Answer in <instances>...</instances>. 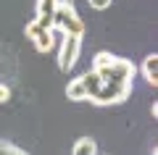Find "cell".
Segmentation results:
<instances>
[{
    "label": "cell",
    "instance_id": "cell-11",
    "mask_svg": "<svg viewBox=\"0 0 158 155\" xmlns=\"http://www.w3.org/2000/svg\"><path fill=\"white\" fill-rule=\"evenodd\" d=\"M150 155H158V150H156V145H153V147H150Z\"/></svg>",
    "mask_w": 158,
    "mask_h": 155
},
{
    "label": "cell",
    "instance_id": "cell-3",
    "mask_svg": "<svg viewBox=\"0 0 158 155\" xmlns=\"http://www.w3.org/2000/svg\"><path fill=\"white\" fill-rule=\"evenodd\" d=\"M24 34H27V39L34 45L37 53H50V50L56 47V32H53V27L37 21V18H32V21L24 27Z\"/></svg>",
    "mask_w": 158,
    "mask_h": 155
},
{
    "label": "cell",
    "instance_id": "cell-7",
    "mask_svg": "<svg viewBox=\"0 0 158 155\" xmlns=\"http://www.w3.org/2000/svg\"><path fill=\"white\" fill-rule=\"evenodd\" d=\"M71 155H100L98 153V142L92 137H79L71 145Z\"/></svg>",
    "mask_w": 158,
    "mask_h": 155
},
{
    "label": "cell",
    "instance_id": "cell-6",
    "mask_svg": "<svg viewBox=\"0 0 158 155\" xmlns=\"http://www.w3.org/2000/svg\"><path fill=\"white\" fill-rule=\"evenodd\" d=\"M58 3H61V0H34V18L50 27V18H53V13H56Z\"/></svg>",
    "mask_w": 158,
    "mask_h": 155
},
{
    "label": "cell",
    "instance_id": "cell-2",
    "mask_svg": "<svg viewBox=\"0 0 158 155\" xmlns=\"http://www.w3.org/2000/svg\"><path fill=\"white\" fill-rule=\"evenodd\" d=\"M50 27L53 32H61V34H71V37H85V21L79 16V11L74 8L71 0H61L50 18Z\"/></svg>",
    "mask_w": 158,
    "mask_h": 155
},
{
    "label": "cell",
    "instance_id": "cell-10",
    "mask_svg": "<svg viewBox=\"0 0 158 155\" xmlns=\"http://www.w3.org/2000/svg\"><path fill=\"white\" fill-rule=\"evenodd\" d=\"M8 100H11V87L0 82V105H3V103H8Z\"/></svg>",
    "mask_w": 158,
    "mask_h": 155
},
{
    "label": "cell",
    "instance_id": "cell-9",
    "mask_svg": "<svg viewBox=\"0 0 158 155\" xmlns=\"http://www.w3.org/2000/svg\"><path fill=\"white\" fill-rule=\"evenodd\" d=\"M113 0H87V6L92 8V11H106V8H111Z\"/></svg>",
    "mask_w": 158,
    "mask_h": 155
},
{
    "label": "cell",
    "instance_id": "cell-4",
    "mask_svg": "<svg viewBox=\"0 0 158 155\" xmlns=\"http://www.w3.org/2000/svg\"><path fill=\"white\" fill-rule=\"evenodd\" d=\"M82 55V37H71V34H61V45H58V68L61 71H74Z\"/></svg>",
    "mask_w": 158,
    "mask_h": 155
},
{
    "label": "cell",
    "instance_id": "cell-5",
    "mask_svg": "<svg viewBox=\"0 0 158 155\" xmlns=\"http://www.w3.org/2000/svg\"><path fill=\"white\" fill-rule=\"evenodd\" d=\"M158 55L156 53H148L145 58H142V63H140V68H137V74H142L145 76V82L150 84V87H156L158 84Z\"/></svg>",
    "mask_w": 158,
    "mask_h": 155
},
{
    "label": "cell",
    "instance_id": "cell-1",
    "mask_svg": "<svg viewBox=\"0 0 158 155\" xmlns=\"http://www.w3.org/2000/svg\"><path fill=\"white\" fill-rule=\"evenodd\" d=\"M135 76L137 66L129 58L113 55L108 50H98L90 71L79 74L66 84V97L71 103H92L98 108L121 105L132 95Z\"/></svg>",
    "mask_w": 158,
    "mask_h": 155
},
{
    "label": "cell",
    "instance_id": "cell-8",
    "mask_svg": "<svg viewBox=\"0 0 158 155\" xmlns=\"http://www.w3.org/2000/svg\"><path fill=\"white\" fill-rule=\"evenodd\" d=\"M0 155H29L24 147H19V145L8 142V139H0Z\"/></svg>",
    "mask_w": 158,
    "mask_h": 155
}]
</instances>
